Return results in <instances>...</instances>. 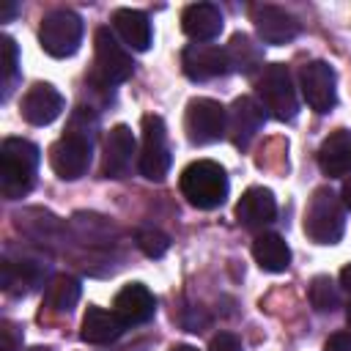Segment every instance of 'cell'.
<instances>
[{"label":"cell","mask_w":351,"mask_h":351,"mask_svg":"<svg viewBox=\"0 0 351 351\" xmlns=\"http://www.w3.org/2000/svg\"><path fill=\"white\" fill-rule=\"evenodd\" d=\"M19 77V49L11 36H0V85H3V101L11 96Z\"/></svg>","instance_id":"cell-26"},{"label":"cell","mask_w":351,"mask_h":351,"mask_svg":"<svg viewBox=\"0 0 351 351\" xmlns=\"http://www.w3.org/2000/svg\"><path fill=\"white\" fill-rule=\"evenodd\" d=\"M340 200H343V206H346V208H351V178H346L343 192H340Z\"/></svg>","instance_id":"cell-33"},{"label":"cell","mask_w":351,"mask_h":351,"mask_svg":"<svg viewBox=\"0 0 351 351\" xmlns=\"http://www.w3.org/2000/svg\"><path fill=\"white\" fill-rule=\"evenodd\" d=\"M225 52H228L230 71L252 74L255 69H263V49L247 33H233L228 47H225Z\"/></svg>","instance_id":"cell-24"},{"label":"cell","mask_w":351,"mask_h":351,"mask_svg":"<svg viewBox=\"0 0 351 351\" xmlns=\"http://www.w3.org/2000/svg\"><path fill=\"white\" fill-rule=\"evenodd\" d=\"M304 233L315 244H337L346 233V206L329 189L318 186L304 208Z\"/></svg>","instance_id":"cell-4"},{"label":"cell","mask_w":351,"mask_h":351,"mask_svg":"<svg viewBox=\"0 0 351 351\" xmlns=\"http://www.w3.org/2000/svg\"><path fill=\"white\" fill-rule=\"evenodd\" d=\"M178 186H181V195L189 200V206L211 211L225 203L230 184H228V173L219 162L197 159L181 170Z\"/></svg>","instance_id":"cell-3"},{"label":"cell","mask_w":351,"mask_h":351,"mask_svg":"<svg viewBox=\"0 0 351 351\" xmlns=\"http://www.w3.org/2000/svg\"><path fill=\"white\" fill-rule=\"evenodd\" d=\"M307 296H310V304H313L318 313H335V310L340 307V291H337V285L332 282V277H326V274L313 277Z\"/></svg>","instance_id":"cell-27"},{"label":"cell","mask_w":351,"mask_h":351,"mask_svg":"<svg viewBox=\"0 0 351 351\" xmlns=\"http://www.w3.org/2000/svg\"><path fill=\"white\" fill-rule=\"evenodd\" d=\"M326 351H351V332H337L326 340Z\"/></svg>","instance_id":"cell-31"},{"label":"cell","mask_w":351,"mask_h":351,"mask_svg":"<svg viewBox=\"0 0 351 351\" xmlns=\"http://www.w3.org/2000/svg\"><path fill=\"white\" fill-rule=\"evenodd\" d=\"M208 351H241V346H239L236 335H230V332H219V335L211 337Z\"/></svg>","instance_id":"cell-30"},{"label":"cell","mask_w":351,"mask_h":351,"mask_svg":"<svg viewBox=\"0 0 351 351\" xmlns=\"http://www.w3.org/2000/svg\"><path fill=\"white\" fill-rule=\"evenodd\" d=\"M123 332H126V324L115 315V310L88 307V313L82 315L80 337H82L85 343H90V346H107V343H115Z\"/></svg>","instance_id":"cell-20"},{"label":"cell","mask_w":351,"mask_h":351,"mask_svg":"<svg viewBox=\"0 0 351 351\" xmlns=\"http://www.w3.org/2000/svg\"><path fill=\"white\" fill-rule=\"evenodd\" d=\"M170 351H197L195 346H186V343H178V346H173Z\"/></svg>","instance_id":"cell-35"},{"label":"cell","mask_w":351,"mask_h":351,"mask_svg":"<svg viewBox=\"0 0 351 351\" xmlns=\"http://www.w3.org/2000/svg\"><path fill=\"white\" fill-rule=\"evenodd\" d=\"M299 88L310 110L332 112L337 104V74L326 60H310L299 71Z\"/></svg>","instance_id":"cell-10"},{"label":"cell","mask_w":351,"mask_h":351,"mask_svg":"<svg viewBox=\"0 0 351 351\" xmlns=\"http://www.w3.org/2000/svg\"><path fill=\"white\" fill-rule=\"evenodd\" d=\"M318 167L329 178H340L351 173V132L335 129L318 148Z\"/></svg>","instance_id":"cell-21"},{"label":"cell","mask_w":351,"mask_h":351,"mask_svg":"<svg viewBox=\"0 0 351 351\" xmlns=\"http://www.w3.org/2000/svg\"><path fill=\"white\" fill-rule=\"evenodd\" d=\"M93 140H96V115L80 107L71 115L66 134L49 145V167L66 181L82 178L90 167Z\"/></svg>","instance_id":"cell-1"},{"label":"cell","mask_w":351,"mask_h":351,"mask_svg":"<svg viewBox=\"0 0 351 351\" xmlns=\"http://www.w3.org/2000/svg\"><path fill=\"white\" fill-rule=\"evenodd\" d=\"M252 25H255L261 41H263V44H274V47L288 44V41H293V38L299 36V22H296V16H291L285 8L269 5V3L252 5Z\"/></svg>","instance_id":"cell-13"},{"label":"cell","mask_w":351,"mask_h":351,"mask_svg":"<svg viewBox=\"0 0 351 351\" xmlns=\"http://www.w3.org/2000/svg\"><path fill=\"white\" fill-rule=\"evenodd\" d=\"M132 71H134L132 55L123 49V44H118V38L110 27H99L93 33V69L88 74L90 85L112 88V85L126 82L132 77Z\"/></svg>","instance_id":"cell-5"},{"label":"cell","mask_w":351,"mask_h":351,"mask_svg":"<svg viewBox=\"0 0 351 351\" xmlns=\"http://www.w3.org/2000/svg\"><path fill=\"white\" fill-rule=\"evenodd\" d=\"M277 217V200L266 186H250L236 203V219L247 230H261Z\"/></svg>","instance_id":"cell-18"},{"label":"cell","mask_w":351,"mask_h":351,"mask_svg":"<svg viewBox=\"0 0 351 351\" xmlns=\"http://www.w3.org/2000/svg\"><path fill=\"white\" fill-rule=\"evenodd\" d=\"M181 69H184V74L189 80L206 82V80L228 74L230 63H228L225 47H217V44H189L181 52Z\"/></svg>","instance_id":"cell-11"},{"label":"cell","mask_w":351,"mask_h":351,"mask_svg":"<svg viewBox=\"0 0 351 351\" xmlns=\"http://www.w3.org/2000/svg\"><path fill=\"white\" fill-rule=\"evenodd\" d=\"M170 165H173V156H170V145H167L165 121L159 115L148 112V115H143V148L137 156V167L145 178L162 181L167 176Z\"/></svg>","instance_id":"cell-9"},{"label":"cell","mask_w":351,"mask_h":351,"mask_svg":"<svg viewBox=\"0 0 351 351\" xmlns=\"http://www.w3.org/2000/svg\"><path fill=\"white\" fill-rule=\"evenodd\" d=\"M0 337H3V351H19L22 348V335L16 332V326L11 321H3Z\"/></svg>","instance_id":"cell-29"},{"label":"cell","mask_w":351,"mask_h":351,"mask_svg":"<svg viewBox=\"0 0 351 351\" xmlns=\"http://www.w3.org/2000/svg\"><path fill=\"white\" fill-rule=\"evenodd\" d=\"M11 14H16V3H11V5H5V8L0 11V22H5Z\"/></svg>","instance_id":"cell-34"},{"label":"cell","mask_w":351,"mask_h":351,"mask_svg":"<svg viewBox=\"0 0 351 351\" xmlns=\"http://www.w3.org/2000/svg\"><path fill=\"white\" fill-rule=\"evenodd\" d=\"M252 258L255 263L263 269V271H271V274H280L291 266V250L285 244L282 236L277 233H261L255 236L252 241Z\"/></svg>","instance_id":"cell-23"},{"label":"cell","mask_w":351,"mask_h":351,"mask_svg":"<svg viewBox=\"0 0 351 351\" xmlns=\"http://www.w3.org/2000/svg\"><path fill=\"white\" fill-rule=\"evenodd\" d=\"M184 132L192 145H211L228 134V110L217 99L197 96L186 104Z\"/></svg>","instance_id":"cell-8"},{"label":"cell","mask_w":351,"mask_h":351,"mask_svg":"<svg viewBox=\"0 0 351 351\" xmlns=\"http://www.w3.org/2000/svg\"><path fill=\"white\" fill-rule=\"evenodd\" d=\"M266 110L252 96H239L228 110V137L236 148H247L252 137L261 132Z\"/></svg>","instance_id":"cell-15"},{"label":"cell","mask_w":351,"mask_h":351,"mask_svg":"<svg viewBox=\"0 0 351 351\" xmlns=\"http://www.w3.org/2000/svg\"><path fill=\"white\" fill-rule=\"evenodd\" d=\"M261 107L277 118V121H293L299 112V99H296V88L291 80V71L285 63H269L261 69L258 82H255Z\"/></svg>","instance_id":"cell-6"},{"label":"cell","mask_w":351,"mask_h":351,"mask_svg":"<svg viewBox=\"0 0 351 351\" xmlns=\"http://www.w3.org/2000/svg\"><path fill=\"white\" fill-rule=\"evenodd\" d=\"M44 274L47 266L33 258H3L0 263V285L11 296H27L30 291L38 288Z\"/></svg>","instance_id":"cell-16"},{"label":"cell","mask_w":351,"mask_h":351,"mask_svg":"<svg viewBox=\"0 0 351 351\" xmlns=\"http://www.w3.org/2000/svg\"><path fill=\"white\" fill-rule=\"evenodd\" d=\"M80 293H82V285L77 277L71 274H58L49 280L47 291H44V302L49 310L55 313H69L77 302H80Z\"/></svg>","instance_id":"cell-25"},{"label":"cell","mask_w":351,"mask_h":351,"mask_svg":"<svg viewBox=\"0 0 351 351\" xmlns=\"http://www.w3.org/2000/svg\"><path fill=\"white\" fill-rule=\"evenodd\" d=\"M85 25L71 8H55L44 14L38 27V44L52 58H71L82 44Z\"/></svg>","instance_id":"cell-7"},{"label":"cell","mask_w":351,"mask_h":351,"mask_svg":"<svg viewBox=\"0 0 351 351\" xmlns=\"http://www.w3.org/2000/svg\"><path fill=\"white\" fill-rule=\"evenodd\" d=\"M112 310L115 315L126 324V326H137V324H145L154 318L156 313V299L154 293L143 285V282H129L123 285L115 299H112Z\"/></svg>","instance_id":"cell-17"},{"label":"cell","mask_w":351,"mask_h":351,"mask_svg":"<svg viewBox=\"0 0 351 351\" xmlns=\"http://www.w3.org/2000/svg\"><path fill=\"white\" fill-rule=\"evenodd\" d=\"M137 140L126 123H118L104 137V154H101V176L104 178H123L134 162Z\"/></svg>","instance_id":"cell-12"},{"label":"cell","mask_w":351,"mask_h":351,"mask_svg":"<svg viewBox=\"0 0 351 351\" xmlns=\"http://www.w3.org/2000/svg\"><path fill=\"white\" fill-rule=\"evenodd\" d=\"M41 151L36 143L22 140V137H5L0 145V192L8 200L25 197L38 173Z\"/></svg>","instance_id":"cell-2"},{"label":"cell","mask_w":351,"mask_h":351,"mask_svg":"<svg viewBox=\"0 0 351 351\" xmlns=\"http://www.w3.org/2000/svg\"><path fill=\"white\" fill-rule=\"evenodd\" d=\"M222 11L214 3H192L181 11V30L197 44L217 38L222 33Z\"/></svg>","instance_id":"cell-19"},{"label":"cell","mask_w":351,"mask_h":351,"mask_svg":"<svg viewBox=\"0 0 351 351\" xmlns=\"http://www.w3.org/2000/svg\"><path fill=\"white\" fill-rule=\"evenodd\" d=\"M137 247H140L143 255H148V258H162V255L170 250V239H167L162 230L143 228V230H137Z\"/></svg>","instance_id":"cell-28"},{"label":"cell","mask_w":351,"mask_h":351,"mask_svg":"<svg viewBox=\"0 0 351 351\" xmlns=\"http://www.w3.org/2000/svg\"><path fill=\"white\" fill-rule=\"evenodd\" d=\"M66 107V99L60 96V90L49 82H36L33 88H27V93L22 96V118L33 126H49Z\"/></svg>","instance_id":"cell-14"},{"label":"cell","mask_w":351,"mask_h":351,"mask_svg":"<svg viewBox=\"0 0 351 351\" xmlns=\"http://www.w3.org/2000/svg\"><path fill=\"white\" fill-rule=\"evenodd\" d=\"M340 285H343V291H346V296H348L346 318H348V326H351V266H346V269L340 271Z\"/></svg>","instance_id":"cell-32"},{"label":"cell","mask_w":351,"mask_h":351,"mask_svg":"<svg viewBox=\"0 0 351 351\" xmlns=\"http://www.w3.org/2000/svg\"><path fill=\"white\" fill-rule=\"evenodd\" d=\"M27 351H52L49 346H33V348H27Z\"/></svg>","instance_id":"cell-36"},{"label":"cell","mask_w":351,"mask_h":351,"mask_svg":"<svg viewBox=\"0 0 351 351\" xmlns=\"http://www.w3.org/2000/svg\"><path fill=\"white\" fill-rule=\"evenodd\" d=\"M112 27L115 33L121 36V41L137 52H145L154 41V30H151V22L143 11L137 8H118L112 14Z\"/></svg>","instance_id":"cell-22"}]
</instances>
